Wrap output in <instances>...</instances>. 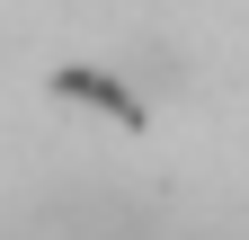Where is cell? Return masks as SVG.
<instances>
[{"label": "cell", "mask_w": 249, "mask_h": 240, "mask_svg": "<svg viewBox=\"0 0 249 240\" xmlns=\"http://www.w3.org/2000/svg\"><path fill=\"white\" fill-rule=\"evenodd\" d=\"M18 240H151V214L134 196H53L27 214Z\"/></svg>", "instance_id": "cell-1"}]
</instances>
